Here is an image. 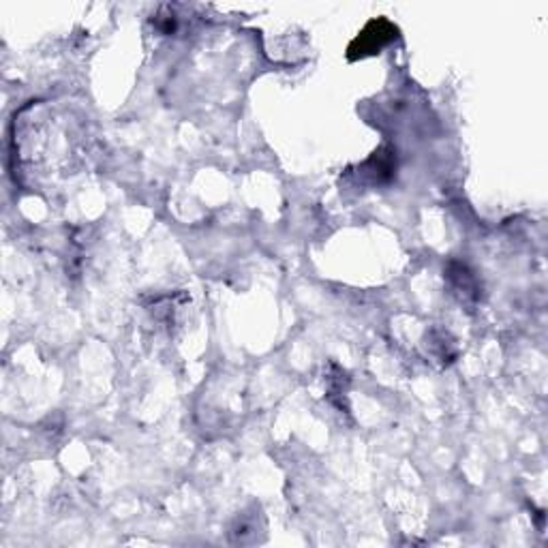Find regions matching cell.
Segmentation results:
<instances>
[{
  "label": "cell",
  "instance_id": "obj_1",
  "mask_svg": "<svg viewBox=\"0 0 548 548\" xmlns=\"http://www.w3.org/2000/svg\"><path fill=\"white\" fill-rule=\"evenodd\" d=\"M396 37V28L386 20H373L371 24H366V28L362 30L358 37L354 39V43L349 45V59H364V56L377 54L386 43H390Z\"/></svg>",
  "mask_w": 548,
  "mask_h": 548
},
{
  "label": "cell",
  "instance_id": "obj_2",
  "mask_svg": "<svg viewBox=\"0 0 548 548\" xmlns=\"http://www.w3.org/2000/svg\"><path fill=\"white\" fill-rule=\"evenodd\" d=\"M448 281L452 286L454 294H458L463 300H478V281L472 272L467 270V266L463 263L452 262L448 266Z\"/></svg>",
  "mask_w": 548,
  "mask_h": 548
}]
</instances>
